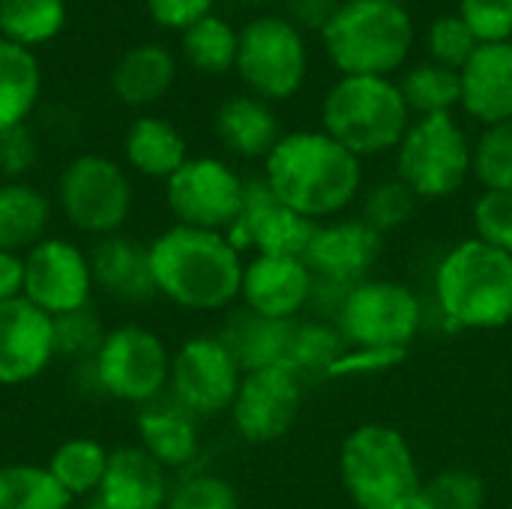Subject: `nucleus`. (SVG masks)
I'll list each match as a JSON object with an SVG mask.
<instances>
[{"mask_svg":"<svg viewBox=\"0 0 512 509\" xmlns=\"http://www.w3.org/2000/svg\"><path fill=\"white\" fill-rule=\"evenodd\" d=\"M156 297L186 312H222L240 300L243 255L219 231L171 225L147 243Z\"/></svg>","mask_w":512,"mask_h":509,"instance_id":"obj_1","label":"nucleus"},{"mask_svg":"<svg viewBox=\"0 0 512 509\" xmlns=\"http://www.w3.org/2000/svg\"><path fill=\"white\" fill-rule=\"evenodd\" d=\"M264 180L279 204L318 222L342 213L360 192V159L324 129L285 132L264 159Z\"/></svg>","mask_w":512,"mask_h":509,"instance_id":"obj_2","label":"nucleus"},{"mask_svg":"<svg viewBox=\"0 0 512 509\" xmlns=\"http://www.w3.org/2000/svg\"><path fill=\"white\" fill-rule=\"evenodd\" d=\"M435 294L447 321L498 330L512 321V255L477 237L456 243L438 264Z\"/></svg>","mask_w":512,"mask_h":509,"instance_id":"obj_3","label":"nucleus"},{"mask_svg":"<svg viewBox=\"0 0 512 509\" xmlns=\"http://www.w3.org/2000/svg\"><path fill=\"white\" fill-rule=\"evenodd\" d=\"M414 18L402 3L345 0L324 27L321 42L342 75L393 78L414 48Z\"/></svg>","mask_w":512,"mask_h":509,"instance_id":"obj_4","label":"nucleus"},{"mask_svg":"<svg viewBox=\"0 0 512 509\" xmlns=\"http://www.w3.org/2000/svg\"><path fill=\"white\" fill-rule=\"evenodd\" d=\"M411 126L399 81L378 75H339L321 105V129L357 159L396 150Z\"/></svg>","mask_w":512,"mask_h":509,"instance_id":"obj_5","label":"nucleus"},{"mask_svg":"<svg viewBox=\"0 0 512 509\" xmlns=\"http://www.w3.org/2000/svg\"><path fill=\"white\" fill-rule=\"evenodd\" d=\"M339 471L360 509H402L423 483L411 444L384 423H366L345 438Z\"/></svg>","mask_w":512,"mask_h":509,"instance_id":"obj_6","label":"nucleus"},{"mask_svg":"<svg viewBox=\"0 0 512 509\" xmlns=\"http://www.w3.org/2000/svg\"><path fill=\"white\" fill-rule=\"evenodd\" d=\"M54 204L69 228L99 240L126 228L135 189L117 159L105 153H78L63 165L57 177Z\"/></svg>","mask_w":512,"mask_h":509,"instance_id":"obj_7","label":"nucleus"},{"mask_svg":"<svg viewBox=\"0 0 512 509\" xmlns=\"http://www.w3.org/2000/svg\"><path fill=\"white\" fill-rule=\"evenodd\" d=\"M174 351L144 324H117L105 333L90 372L99 396L144 408L168 396Z\"/></svg>","mask_w":512,"mask_h":509,"instance_id":"obj_8","label":"nucleus"},{"mask_svg":"<svg viewBox=\"0 0 512 509\" xmlns=\"http://www.w3.org/2000/svg\"><path fill=\"white\" fill-rule=\"evenodd\" d=\"M474 147L453 114L417 117L396 147L399 180L417 198H447L471 174Z\"/></svg>","mask_w":512,"mask_h":509,"instance_id":"obj_9","label":"nucleus"},{"mask_svg":"<svg viewBox=\"0 0 512 509\" xmlns=\"http://www.w3.org/2000/svg\"><path fill=\"white\" fill-rule=\"evenodd\" d=\"M237 75L252 96L285 102L300 93L309 72V48L303 30L285 15H258L240 27Z\"/></svg>","mask_w":512,"mask_h":509,"instance_id":"obj_10","label":"nucleus"},{"mask_svg":"<svg viewBox=\"0 0 512 509\" xmlns=\"http://www.w3.org/2000/svg\"><path fill=\"white\" fill-rule=\"evenodd\" d=\"M423 324L417 294L402 282L366 279L348 288L339 309V333L363 351H408Z\"/></svg>","mask_w":512,"mask_h":509,"instance_id":"obj_11","label":"nucleus"},{"mask_svg":"<svg viewBox=\"0 0 512 509\" xmlns=\"http://www.w3.org/2000/svg\"><path fill=\"white\" fill-rule=\"evenodd\" d=\"M243 375L222 336H189L171 357L168 396L198 420L222 417L231 411Z\"/></svg>","mask_w":512,"mask_h":509,"instance_id":"obj_12","label":"nucleus"},{"mask_svg":"<svg viewBox=\"0 0 512 509\" xmlns=\"http://www.w3.org/2000/svg\"><path fill=\"white\" fill-rule=\"evenodd\" d=\"M246 180L216 156H189L165 180V204L174 225L225 234L240 216Z\"/></svg>","mask_w":512,"mask_h":509,"instance_id":"obj_13","label":"nucleus"},{"mask_svg":"<svg viewBox=\"0 0 512 509\" xmlns=\"http://www.w3.org/2000/svg\"><path fill=\"white\" fill-rule=\"evenodd\" d=\"M96 282L90 252L69 237H45L24 255V300L45 315H69L87 309Z\"/></svg>","mask_w":512,"mask_h":509,"instance_id":"obj_14","label":"nucleus"},{"mask_svg":"<svg viewBox=\"0 0 512 509\" xmlns=\"http://www.w3.org/2000/svg\"><path fill=\"white\" fill-rule=\"evenodd\" d=\"M315 231H318V222L279 204L276 195L270 192L267 180L252 177V180H246L240 216L225 231V237L231 240V246L240 255L246 249H255V255L303 258Z\"/></svg>","mask_w":512,"mask_h":509,"instance_id":"obj_15","label":"nucleus"},{"mask_svg":"<svg viewBox=\"0 0 512 509\" xmlns=\"http://www.w3.org/2000/svg\"><path fill=\"white\" fill-rule=\"evenodd\" d=\"M303 405V381L282 369L246 372L231 405V426L246 444H273L291 432Z\"/></svg>","mask_w":512,"mask_h":509,"instance_id":"obj_16","label":"nucleus"},{"mask_svg":"<svg viewBox=\"0 0 512 509\" xmlns=\"http://www.w3.org/2000/svg\"><path fill=\"white\" fill-rule=\"evenodd\" d=\"M54 360L51 315L24 297L0 303V387H24Z\"/></svg>","mask_w":512,"mask_h":509,"instance_id":"obj_17","label":"nucleus"},{"mask_svg":"<svg viewBox=\"0 0 512 509\" xmlns=\"http://www.w3.org/2000/svg\"><path fill=\"white\" fill-rule=\"evenodd\" d=\"M384 249V234L363 219H339L330 225L318 222V231L303 255L315 279L333 285H360L378 264Z\"/></svg>","mask_w":512,"mask_h":509,"instance_id":"obj_18","label":"nucleus"},{"mask_svg":"<svg viewBox=\"0 0 512 509\" xmlns=\"http://www.w3.org/2000/svg\"><path fill=\"white\" fill-rule=\"evenodd\" d=\"M315 288V276L303 258H273L255 255L243 264L240 300L258 318L267 321H294Z\"/></svg>","mask_w":512,"mask_h":509,"instance_id":"obj_19","label":"nucleus"},{"mask_svg":"<svg viewBox=\"0 0 512 509\" xmlns=\"http://www.w3.org/2000/svg\"><path fill=\"white\" fill-rule=\"evenodd\" d=\"M168 495V471L132 444L111 450L105 480L90 501V509H165Z\"/></svg>","mask_w":512,"mask_h":509,"instance_id":"obj_20","label":"nucleus"},{"mask_svg":"<svg viewBox=\"0 0 512 509\" xmlns=\"http://www.w3.org/2000/svg\"><path fill=\"white\" fill-rule=\"evenodd\" d=\"M462 111L483 126L512 120V39L486 42L459 69Z\"/></svg>","mask_w":512,"mask_h":509,"instance_id":"obj_21","label":"nucleus"},{"mask_svg":"<svg viewBox=\"0 0 512 509\" xmlns=\"http://www.w3.org/2000/svg\"><path fill=\"white\" fill-rule=\"evenodd\" d=\"M135 432H138V447L150 459H156L168 474L192 468L201 453L198 417L180 408L171 396H162L138 408Z\"/></svg>","mask_w":512,"mask_h":509,"instance_id":"obj_22","label":"nucleus"},{"mask_svg":"<svg viewBox=\"0 0 512 509\" xmlns=\"http://www.w3.org/2000/svg\"><path fill=\"white\" fill-rule=\"evenodd\" d=\"M87 252L93 267V282L108 297L120 303H147L150 297H156L147 243H138L135 237L120 231L93 240Z\"/></svg>","mask_w":512,"mask_h":509,"instance_id":"obj_23","label":"nucleus"},{"mask_svg":"<svg viewBox=\"0 0 512 509\" xmlns=\"http://www.w3.org/2000/svg\"><path fill=\"white\" fill-rule=\"evenodd\" d=\"M213 129L222 147L240 159H267L270 150L285 135L279 129V117L273 114L270 102L252 93L225 99L216 111Z\"/></svg>","mask_w":512,"mask_h":509,"instance_id":"obj_24","label":"nucleus"},{"mask_svg":"<svg viewBox=\"0 0 512 509\" xmlns=\"http://www.w3.org/2000/svg\"><path fill=\"white\" fill-rule=\"evenodd\" d=\"M177 81V60L165 45L141 42L123 51L111 69V90L129 108H147L168 96Z\"/></svg>","mask_w":512,"mask_h":509,"instance_id":"obj_25","label":"nucleus"},{"mask_svg":"<svg viewBox=\"0 0 512 509\" xmlns=\"http://www.w3.org/2000/svg\"><path fill=\"white\" fill-rule=\"evenodd\" d=\"M123 159L135 174L165 183L189 159V147L183 132L171 120L141 114L129 123L123 135Z\"/></svg>","mask_w":512,"mask_h":509,"instance_id":"obj_26","label":"nucleus"},{"mask_svg":"<svg viewBox=\"0 0 512 509\" xmlns=\"http://www.w3.org/2000/svg\"><path fill=\"white\" fill-rule=\"evenodd\" d=\"M54 201L27 180L0 183V249L27 255L48 237Z\"/></svg>","mask_w":512,"mask_h":509,"instance_id":"obj_27","label":"nucleus"},{"mask_svg":"<svg viewBox=\"0 0 512 509\" xmlns=\"http://www.w3.org/2000/svg\"><path fill=\"white\" fill-rule=\"evenodd\" d=\"M42 96V66L30 48L0 36V132L24 126Z\"/></svg>","mask_w":512,"mask_h":509,"instance_id":"obj_28","label":"nucleus"},{"mask_svg":"<svg viewBox=\"0 0 512 509\" xmlns=\"http://www.w3.org/2000/svg\"><path fill=\"white\" fill-rule=\"evenodd\" d=\"M294 321H267L243 309L228 321V327L222 330V339L234 351L243 372L270 369V366L285 369V354H288Z\"/></svg>","mask_w":512,"mask_h":509,"instance_id":"obj_29","label":"nucleus"},{"mask_svg":"<svg viewBox=\"0 0 512 509\" xmlns=\"http://www.w3.org/2000/svg\"><path fill=\"white\" fill-rule=\"evenodd\" d=\"M108 459H111V450H105V444H99L96 438H87V435H75L54 447L45 468L54 477V483L75 504V501L96 498V492L105 480V471H108Z\"/></svg>","mask_w":512,"mask_h":509,"instance_id":"obj_30","label":"nucleus"},{"mask_svg":"<svg viewBox=\"0 0 512 509\" xmlns=\"http://www.w3.org/2000/svg\"><path fill=\"white\" fill-rule=\"evenodd\" d=\"M180 48L192 69L204 75H225L237 66L240 30L222 15L210 12L180 33Z\"/></svg>","mask_w":512,"mask_h":509,"instance_id":"obj_31","label":"nucleus"},{"mask_svg":"<svg viewBox=\"0 0 512 509\" xmlns=\"http://www.w3.org/2000/svg\"><path fill=\"white\" fill-rule=\"evenodd\" d=\"M66 18V0H0V36L30 51L57 39Z\"/></svg>","mask_w":512,"mask_h":509,"instance_id":"obj_32","label":"nucleus"},{"mask_svg":"<svg viewBox=\"0 0 512 509\" xmlns=\"http://www.w3.org/2000/svg\"><path fill=\"white\" fill-rule=\"evenodd\" d=\"M399 90L405 96V105L411 117H435V114H453V108L462 105V78L456 69H447L441 63H417L411 66Z\"/></svg>","mask_w":512,"mask_h":509,"instance_id":"obj_33","label":"nucleus"},{"mask_svg":"<svg viewBox=\"0 0 512 509\" xmlns=\"http://www.w3.org/2000/svg\"><path fill=\"white\" fill-rule=\"evenodd\" d=\"M342 354H345V339L339 330L327 324H315V321H294L288 354H285V369L294 372L300 381L330 378Z\"/></svg>","mask_w":512,"mask_h":509,"instance_id":"obj_34","label":"nucleus"},{"mask_svg":"<svg viewBox=\"0 0 512 509\" xmlns=\"http://www.w3.org/2000/svg\"><path fill=\"white\" fill-rule=\"evenodd\" d=\"M0 509H72V498L54 483L45 465H0Z\"/></svg>","mask_w":512,"mask_h":509,"instance_id":"obj_35","label":"nucleus"},{"mask_svg":"<svg viewBox=\"0 0 512 509\" xmlns=\"http://www.w3.org/2000/svg\"><path fill=\"white\" fill-rule=\"evenodd\" d=\"M486 483L465 468H450L420 483L402 509H483Z\"/></svg>","mask_w":512,"mask_h":509,"instance_id":"obj_36","label":"nucleus"},{"mask_svg":"<svg viewBox=\"0 0 512 509\" xmlns=\"http://www.w3.org/2000/svg\"><path fill=\"white\" fill-rule=\"evenodd\" d=\"M471 174L486 189H512V120L483 126L474 144Z\"/></svg>","mask_w":512,"mask_h":509,"instance_id":"obj_37","label":"nucleus"},{"mask_svg":"<svg viewBox=\"0 0 512 509\" xmlns=\"http://www.w3.org/2000/svg\"><path fill=\"white\" fill-rule=\"evenodd\" d=\"M51 330H54V354L75 363V366L90 363L96 357L105 333H108L90 306L51 318Z\"/></svg>","mask_w":512,"mask_h":509,"instance_id":"obj_38","label":"nucleus"},{"mask_svg":"<svg viewBox=\"0 0 512 509\" xmlns=\"http://www.w3.org/2000/svg\"><path fill=\"white\" fill-rule=\"evenodd\" d=\"M480 48L477 36L471 33V27L462 21L459 12H447V15H438L429 30H426V51H429V60L432 63H441L447 69H462L474 51Z\"/></svg>","mask_w":512,"mask_h":509,"instance_id":"obj_39","label":"nucleus"},{"mask_svg":"<svg viewBox=\"0 0 512 509\" xmlns=\"http://www.w3.org/2000/svg\"><path fill=\"white\" fill-rule=\"evenodd\" d=\"M417 195L396 177V180H384L378 183L369 198H366V207H363V222H369L375 231H396L402 228L414 210H417Z\"/></svg>","mask_w":512,"mask_h":509,"instance_id":"obj_40","label":"nucleus"},{"mask_svg":"<svg viewBox=\"0 0 512 509\" xmlns=\"http://www.w3.org/2000/svg\"><path fill=\"white\" fill-rule=\"evenodd\" d=\"M165 509H240V501L228 480L195 471L171 486Z\"/></svg>","mask_w":512,"mask_h":509,"instance_id":"obj_41","label":"nucleus"},{"mask_svg":"<svg viewBox=\"0 0 512 509\" xmlns=\"http://www.w3.org/2000/svg\"><path fill=\"white\" fill-rule=\"evenodd\" d=\"M477 240L512 255V189H486L474 204Z\"/></svg>","mask_w":512,"mask_h":509,"instance_id":"obj_42","label":"nucleus"},{"mask_svg":"<svg viewBox=\"0 0 512 509\" xmlns=\"http://www.w3.org/2000/svg\"><path fill=\"white\" fill-rule=\"evenodd\" d=\"M456 12L480 45L512 39V0H459Z\"/></svg>","mask_w":512,"mask_h":509,"instance_id":"obj_43","label":"nucleus"},{"mask_svg":"<svg viewBox=\"0 0 512 509\" xmlns=\"http://www.w3.org/2000/svg\"><path fill=\"white\" fill-rule=\"evenodd\" d=\"M39 144L30 126H15L0 132V174L6 180H24V174L36 165Z\"/></svg>","mask_w":512,"mask_h":509,"instance_id":"obj_44","label":"nucleus"},{"mask_svg":"<svg viewBox=\"0 0 512 509\" xmlns=\"http://www.w3.org/2000/svg\"><path fill=\"white\" fill-rule=\"evenodd\" d=\"M213 3L216 0H144L147 6V15L165 27V30H186L192 27L195 21H201L204 15L213 12Z\"/></svg>","mask_w":512,"mask_h":509,"instance_id":"obj_45","label":"nucleus"},{"mask_svg":"<svg viewBox=\"0 0 512 509\" xmlns=\"http://www.w3.org/2000/svg\"><path fill=\"white\" fill-rule=\"evenodd\" d=\"M345 0H285V18L297 24L300 30H315L324 33V27L333 21Z\"/></svg>","mask_w":512,"mask_h":509,"instance_id":"obj_46","label":"nucleus"},{"mask_svg":"<svg viewBox=\"0 0 512 509\" xmlns=\"http://www.w3.org/2000/svg\"><path fill=\"white\" fill-rule=\"evenodd\" d=\"M24 297V255L0 249V303Z\"/></svg>","mask_w":512,"mask_h":509,"instance_id":"obj_47","label":"nucleus"},{"mask_svg":"<svg viewBox=\"0 0 512 509\" xmlns=\"http://www.w3.org/2000/svg\"><path fill=\"white\" fill-rule=\"evenodd\" d=\"M372 3H402V0H372Z\"/></svg>","mask_w":512,"mask_h":509,"instance_id":"obj_48","label":"nucleus"},{"mask_svg":"<svg viewBox=\"0 0 512 509\" xmlns=\"http://www.w3.org/2000/svg\"><path fill=\"white\" fill-rule=\"evenodd\" d=\"M243 3H264V0H243Z\"/></svg>","mask_w":512,"mask_h":509,"instance_id":"obj_49","label":"nucleus"},{"mask_svg":"<svg viewBox=\"0 0 512 509\" xmlns=\"http://www.w3.org/2000/svg\"><path fill=\"white\" fill-rule=\"evenodd\" d=\"M87 509H90V507H87Z\"/></svg>","mask_w":512,"mask_h":509,"instance_id":"obj_50","label":"nucleus"}]
</instances>
